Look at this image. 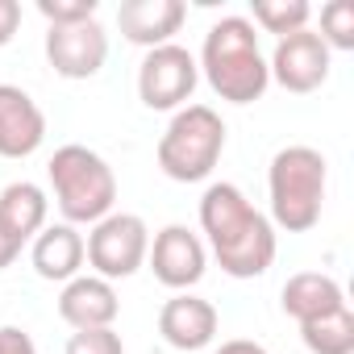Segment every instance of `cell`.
Returning <instances> with one entry per match:
<instances>
[{
    "instance_id": "cell-1",
    "label": "cell",
    "mask_w": 354,
    "mask_h": 354,
    "mask_svg": "<svg viewBox=\"0 0 354 354\" xmlns=\"http://www.w3.org/2000/svg\"><path fill=\"white\" fill-rule=\"evenodd\" d=\"M201 230L213 259L230 279H259L279 254V234L267 213H259L238 184H209L201 196Z\"/></svg>"
},
{
    "instance_id": "cell-2",
    "label": "cell",
    "mask_w": 354,
    "mask_h": 354,
    "mask_svg": "<svg viewBox=\"0 0 354 354\" xmlns=\"http://www.w3.org/2000/svg\"><path fill=\"white\" fill-rule=\"evenodd\" d=\"M201 75L225 104H254L271 88L267 75V55L259 46V34L246 17H221L209 26L201 59Z\"/></svg>"
},
{
    "instance_id": "cell-3",
    "label": "cell",
    "mask_w": 354,
    "mask_h": 354,
    "mask_svg": "<svg viewBox=\"0 0 354 354\" xmlns=\"http://www.w3.org/2000/svg\"><path fill=\"white\" fill-rule=\"evenodd\" d=\"M325 184L329 162L313 146H283L267 167V196H271V225L288 234H308L325 213Z\"/></svg>"
},
{
    "instance_id": "cell-4",
    "label": "cell",
    "mask_w": 354,
    "mask_h": 354,
    "mask_svg": "<svg viewBox=\"0 0 354 354\" xmlns=\"http://www.w3.org/2000/svg\"><path fill=\"white\" fill-rule=\"evenodd\" d=\"M46 175H50L55 205H59L67 225H96L117 205V175H113V167L96 150H88L80 142L59 146L50 154V162H46Z\"/></svg>"
},
{
    "instance_id": "cell-5",
    "label": "cell",
    "mask_w": 354,
    "mask_h": 354,
    "mask_svg": "<svg viewBox=\"0 0 354 354\" xmlns=\"http://www.w3.org/2000/svg\"><path fill=\"white\" fill-rule=\"evenodd\" d=\"M225 150V121L209 104H184L171 113L158 138V171L175 184H201L217 171Z\"/></svg>"
},
{
    "instance_id": "cell-6",
    "label": "cell",
    "mask_w": 354,
    "mask_h": 354,
    "mask_svg": "<svg viewBox=\"0 0 354 354\" xmlns=\"http://www.w3.org/2000/svg\"><path fill=\"white\" fill-rule=\"evenodd\" d=\"M146 250H150V230L138 213H117L113 209L84 238V259L92 267V275H100L109 283L138 275L146 267Z\"/></svg>"
},
{
    "instance_id": "cell-7",
    "label": "cell",
    "mask_w": 354,
    "mask_h": 354,
    "mask_svg": "<svg viewBox=\"0 0 354 354\" xmlns=\"http://www.w3.org/2000/svg\"><path fill=\"white\" fill-rule=\"evenodd\" d=\"M196 84H201L196 55L180 42L146 50V59L138 67V100L154 113H180L184 104H192Z\"/></svg>"
},
{
    "instance_id": "cell-8",
    "label": "cell",
    "mask_w": 354,
    "mask_h": 354,
    "mask_svg": "<svg viewBox=\"0 0 354 354\" xmlns=\"http://www.w3.org/2000/svg\"><path fill=\"white\" fill-rule=\"evenodd\" d=\"M146 263H150V271H154V279L162 288L192 292L209 271V250H205V238L192 234L188 225H162L150 238Z\"/></svg>"
},
{
    "instance_id": "cell-9",
    "label": "cell",
    "mask_w": 354,
    "mask_h": 354,
    "mask_svg": "<svg viewBox=\"0 0 354 354\" xmlns=\"http://www.w3.org/2000/svg\"><path fill=\"white\" fill-rule=\"evenodd\" d=\"M329 67H333V55L317 38V30H300V34L279 38L275 50H271V59H267V75L283 92H292V96L317 92L329 80Z\"/></svg>"
},
{
    "instance_id": "cell-10",
    "label": "cell",
    "mask_w": 354,
    "mask_h": 354,
    "mask_svg": "<svg viewBox=\"0 0 354 354\" xmlns=\"http://www.w3.org/2000/svg\"><path fill=\"white\" fill-rule=\"evenodd\" d=\"M109 59V34L104 26L80 21V26H55L46 30V63L63 80H92Z\"/></svg>"
},
{
    "instance_id": "cell-11",
    "label": "cell",
    "mask_w": 354,
    "mask_h": 354,
    "mask_svg": "<svg viewBox=\"0 0 354 354\" xmlns=\"http://www.w3.org/2000/svg\"><path fill=\"white\" fill-rule=\"evenodd\" d=\"M217 325H221L217 308H213L205 296H192V292H175V296L158 308V333H162V342H167L171 350H184V354L213 346Z\"/></svg>"
},
{
    "instance_id": "cell-12",
    "label": "cell",
    "mask_w": 354,
    "mask_h": 354,
    "mask_svg": "<svg viewBox=\"0 0 354 354\" xmlns=\"http://www.w3.org/2000/svg\"><path fill=\"white\" fill-rule=\"evenodd\" d=\"M42 142L46 113L38 100L17 84H0V158H30Z\"/></svg>"
},
{
    "instance_id": "cell-13",
    "label": "cell",
    "mask_w": 354,
    "mask_h": 354,
    "mask_svg": "<svg viewBox=\"0 0 354 354\" xmlns=\"http://www.w3.org/2000/svg\"><path fill=\"white\" fill-rule=\"evenodd\" d=\"M184 21H188V5H184V0H125V5L117 9L121 38L142 46V50L175 42V34L184 30Z\"/></svg>"
},
{
    "instance_id": "cell-14",
    "label": "cell",
    "mask_w": 354,
    "mask_h": 354,
    "mask_svg": "<svg viewBox=\"0 0 354 354\" xmlns=\"http://www.w3.org/2000/svg\"><path fill=\"white\" fill-rule=\"evenodd\" d=\"M117 313H121L117 288L100 275H75L59 292V317L71 329H113Z\"/></svg>"
},
{
    "instance_id": "cell-15",
    "label": "cell",
    "mask_w": 354,
    "mask_h": 354,
    "mask_svg": "<svg viewBox=\"0 0 354 354\" xmlns=\"http://www.w3.org/2000/svg\"><path fill=\"white\" fill-rule=\"evenodd\" d=\"M30 263L46 283H67V279L84 275V263H88L84 259V234L67 221L46 225L30 246Z\"/></svg>"
},
{
    "instance_id": "cell-16",
    "label": "cell",
    "mask_w": 354,
    "mask_h": 354,
    "mask_svg": "<svg viewBox=\"0 0 354 354\" xmlns=\"http://www.w3.org/2000/svg\"><path fill=\"white\" fill-rule=\"evenodd\" d=\"M279 304H283V313H288L296 325H304V321H313V317H325V313L342 308V304H346V292H342V283H337L333 275H325V271H300V275H292V279L283 283Z\"/></svg>"
},
{
    "instance_id": "cell-17",
    "label": "cell",
    "mask_w": 354,
    "mask_h": 354,
    "mask_svg": "<svg viewBox=\"0 0 354 354\" xmlns=\"http://www.w3.org/2000/svg\"><path fill=\"white\" fill-rule=\"evenodd\" d=\"M46 217H50V201L38 184L30 180H17L0 192V221H5L21 242H34L42 230H46Z\"/></svg>"
},
{
    "instance_id": "cell-18",
    "label": "cell",
    "mask_w": 354,
    "mask_h": 354,
    "mask_svg": "<svg viewBox=\"0 0 354 354\" xmlns=\"http://www.w3.org/2000/svg\"><path fill=\"white\" fill-rule=\"evenodd\" d=\"M300 342H304L308 354H354V313H350V304L304 321Z\"/></svg>"
},
{
    "instance_id": "cell-19",
    "label": "cell",
    "mask_w": 354,
    "mask_h": 354,
    "mask_svg": "<svg viewBox=\"0 0 354 354\" xmlns=\"http://www.w3.org/2000/svg\"><path fill=\"white\" fill-rule=\"evenodd\" d=\"M250 26H259L263 34H275V38H288V34H300L308 30L313 21V9L304 0H250Z\"/></svg>"
},
{
    "instance_id": "cell-20",
    "label": "cell",
    "mask_w": 354,
    "mask_h": 354,
    "mask_svg": "<svg viewBox=\"0 0 354 354\" xmlns=\"http://www.w3.org/2000/svg\"><path fill=\"white\" fill-rule=\"evenodd\" d=\"M329 55L333 50H354V5L350 0H329L321 9V34H317Z\"/></svg>"
},
{
    "instance_id": "cell-21",
    "label": "cell",
    "mask_w": 354,
    "mask_h": 354,
    "mask_svg": "<svg viewBox=\"0 0 354 354\" xmlns=\"http://www.w3.org/2000/svg\"><path fill=\"white\" fill-rule=\"evenodd\" d=\"M63 354H125V342L117 329H75Z\"/></svg>"
},
{
    "instance_id": "cell-22",
    "label": "cell",
    "mask_w": 354,
    "mask_h": 354,
    "mask_svg": "<svg viewBox=\"0 0 354 354\" xmlns=\"http://www.w3.org/2000/svg\"><path fill=\"white\" fill-rule=\"evenodd\" d=\"M38 13L46 17V26H80L96 17V0H38Z\"/></svg>"
},
{
    "instance_id": "cell-23",
    "label": "cell",
    "mask_w": 354,
    "mask_h": 354,
    "mask_svg": "<svg viewBox=\"0 0 354 354\" xmlns=\"http://www.w3.org/2000/svg\"><path fill=\"white\" fill-rule=\"evenodd\" d=\"M0 354H38V346L21 325H0Z\"/></svg>"
},
{
    "instance_id": "cell-24",
    "label": "cell",
    "mask_w": 354,
    "mask_h": 354,
    "mask_svg": "<svg viewBox=\"0 0 354 354\" xmlns=\"http://www.w3.org/2000/svg\"><path fill=\"white\" fill-rule=\"evenodd\" d=\"M21 30V5L17 0H0V46H9Z\"/></svg>"
},
{
    "instance_id": "cell-25",
    "label": "cell",
    "mask_w": 354,
    "mask_h": 354,
    "mask_svg": "<svg viewBox=\"0 0 354 354\" xmlns=\"http://www.w3.org/2000/svg\"><path fill=\"white\" fill-rule=\"evenodd\" d=\"M21 246H26V242H21V238H17V234H13V230L5 225V221H0V271H5V267H13V263H17Z\"/></svg>"
},
{
    "instance_id": "cell-26",
    "label": "cell",
    "mask_w": 354,
    "mask_h": 354,
    "mask_svg": "<svg viewBox=\"0 0 354 354\" xmlns=\"http://www.w3.org/2000/svg\"><path fill=\"white\" fill-rule=\"evenodd\" d=\"M213 354H271V350L259 346V342H250V337H230V342H221Z\"/></svg>"
}]
</instances>
